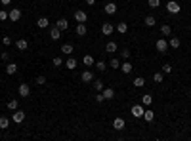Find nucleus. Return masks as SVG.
<instances>
[{"instance_id": "obj_1", "label": "nucleus", "mask_w": 191, "mask_h": 141, "mask_svg": "<svg viewBox=\"0 0 191 141\" xmlns=\"http://www.w3.org/2000/svg\"><path fill=\"white\" fill-rule=\"evenodd\" d=\"M130 113H132V116H134V118H141V116H143V113H145V107H143L141 103H138V105H134L132 109H130Z\"/></svg>"}, {"instance_id": "obj_2", "label": "nucleus", "mask_w": 191, "mask_h": 141, "mask_svg": "<svg viewBox=\"0 0 191 141\" xmlns=\"http://www.w3.org/2000/svg\"><path fill=\"white\" fill-rule=\"evenodd\" d=\"M166 10H168V14H180V10H182V6H180L176 0H170V2L166 4Z\"/></svg>"}, {"instance_id": "obj_3", "label": "nucleus", "mask_w": 191, "mask_h": 141, "mask_svg": "<svg viewBox=\"0 0 191 141\" xmlns=\"http://www.w3.org/2000/svg\"><path fill=\"white\" fill-rule=\"evenodd\" d=\"M157 52H161V53H166V50H168V42L164 40V38H159L157 40Z\"/></svg>"}, {"instance_id": "obj_4", "label": "nucleus", "mask_w": 191, "mask_h": 141, "mask_svg": "<svg viewBox=\"0 0 191 141\" xmlns=\"http://www.w3.org/2000/svg\"><path fill=\"white\" fill-rule=\"evenodd\" d=\"M14 44H15V48H17L19 52H25V50L29 48V42H27L25 38H17V40L14 42Z\"/></svg>"}, {"instance_id": "obj_5", "label": "nucleus", "mask_w": 191, "mask_h": 141, "mask_svg": "<svg viewBox=\"0 0 191 141\" xmlns=\"http://www.w3.org/2000/svg\"><path fill=\"white\" fill-rule=\"evenodd\" d=\"M75 21H78V23H86V21H88L86 12H82V10H76V12H75Z\"/></svg>"}, {"instance_id": "obj_6", "label": "nucleus", "mask_w": 191, "mask_h": 141, "mask_svg": "<svg viewBox=\"0 0 191 141\" xmlns=\"http://www.w3.org/2000/svg\"><path fill=\"white\" fill-rule=\"evenodd\" d=\"M117 10H119V8H117V4H115V2H107V4L103 6V12H105V14H109V15L117 14Z\"/></svg>"}, {"instance_id": "obj_7", "label": "nucleus", "mask_w": 191, "mask_h": 141, "mask_svg": "<svg viewBox=\"0 0 191 141\" xmlns=\"http://www.w3.org/2000/svg\"><path fill=\"white\" fill-rule=\"evenodd\" d=\"M12 120H14L15 124H21V122L25 120V113H23V111H17V109H15V113L12 114Z\"/></svg>"}, {"instance_id": "obj_8", "label": "nucleus", "mask_w": 191, "mask_h": 141, "mask_svg": "<svg viewBox=\"0 0 191 141\" xmlns=\"http://www.w3.org/2000/svg\"><path fill=\"white\" fill-rule=\"evenodd\" d=\"M113 31H115V27H113V25H111V23H109V21H105V23L102 25V32H103V35H105V36H111V35H113Z\"/></svg>"}, {"instance_id": "obj_9", "label": "nucleus", "mask_w": 191, "mask_h": 141, "mask_svg": "<svg viewBox=\"0 0 191 141\" xmlns=\"http://www.w3.org/2000/svg\"><path fill=\"white\" fill-rule=\"evenodd\" d=\"M17 92H19V97H29V93H31V88H29V84H19Z\"/></svg>"}, {"instance_id": "obj_10", "label": "nucleus", "mask_w": 191, "mask_h": 141, "mask_svg": "<svg viewBox=\"0 0 191 141\" xmlns=\"http://www.w3.org/2000/svg\"><path fill=\"white\" fill-rule=\"evenodd\" d=\"M21 17V10L19 8H12L10 10V21H19Z\"/></svg>"}, {"instance_id": "obj_11", "label": "nucleus", "mask_w": 191, "mask_h": 141, "mask_svg": "<svg viewBox=\"0 0 191 141\" xmlns=\"http://www.w3.org/2000/svg\"><path fill=\"white\" fill-rule=\"evenodd\" d=\"M80 82H94V74H92V71H84V73L80 74Z\"/></svg>"}, {"instance_id": "obj_12", "label": "nucleus", "mask_w": 191, "mask_h": 141, "mask_svg": "<svg viewBox=\"0 0 191 141\" xmlns=\"http://www.w3.org/2000/svg\"><path fill=\"white\" fill-rule=\"evenodd\" d=\"M180 44H182V42H180L178 36H170V40H168V48H172V50H178Z\"/></svg>"}, {"instance_id": "obj_13", "label": "nucleus", "mask_w": 191, "mask_h": 141, "mask_svg": "<svg viewBox=\"0 0 191 141\" xmlns=\"http://www.w3.org/2000/svg\"><path fill=\"white\" fill-rule=\"evenodd\" d=\"M132 69H134V67H132V63H128V59H124V63H120V71L124 73V74H130Z\"/></svg>"}, {"instance_id": "obj_14", "label": "nucleus", "mask_w": 191, "mask_h": 141, "mask_svg": "<svg viewBox=\"0 0 191 141\" xmlns=\"http://www.w3.org/2000/svg\"><path fill=\"white\" fill-rule=\"evenodd\" d=\"M50 38H52V40H59V38H61V31H59L58 27H52V29H50Z\"/></svg>"}, {"instance_id": "obj_15", "label": "nucleus", "mask_w": 191, "mask_h": 141, "mask_svg": "<svg viewBox=\"0 0 191 141\" xmlns=\"http://www.w3.org/2000/svg\"><path fill=\"white\" fill-rule=\"evenodd\" d=\"M55 27H58L59 31H67V29H69V21H67V19H58V23H55Z\"/></svg>"}, {"instance_id": "obj_16", "label": "nucleus", "mask_w": 191, "mask_h": 141, "mask_svg": "<svg viewBox=\"0 0 191 141\" xmlns=\"http://www.w3.org/2000/svg\"><path fill=\"white\" fill-rule=\"evenodd\" d=\"M76 65H78V61H76L75 57H69V59L65 61V67L69 69V71H75V69H76Z\"/></svg>"}, {"instance_id": "obj_17", "label": "nucleus", "mask_w": 191, "mask_h": 141, "mask_svg": "<svg viewBox=\"0 0 191 141\" xmlns=\"http://www.w3.org/2000/svg\"><path fill=\"white\" fill-rule=\"evenodd\" d=\"M75 31H76V35H78V36H86V32H88V29H86V25H84V23H78Z\"/></svg>"}, {"instance_id": "obj_18", "label": "nucleus", "mask_w": 191, "mask_h": 141, "mask_svg": "<svg viewBox=\"0 0 191 141\" xmlns=\"http://www.w3.org/2000/svg\"><path fill=\"white\" fill-rule=\"evenodd\" d=\"M119 50V46H117V42H113V40H109L107 42V46H105V52H109V53H115Z\"/></svg>"}, {"instance_id": "obj_19", "label": "nucleus", "mask_w": 191, "mask_h": 141, "mask_svg": "<svg viewBox=\"0 0 191 141\" xmlns=\"http://www.w3.org/2000/svg\"><path fill=\"white\" fill-rule=\"evenodd\" d=\"M124 120H122V118H115V120H113V128L115 130H119V132H120V130H124Z\"/></svg>"}, {"instance_id": "obj_20", "label": "nucleus", "mask_w": 191, "mask_h": 141, "mask_svg": "<svg viewBox=\"0 0 191 141\" xmlns=\"http://www.w3.org/2000/svg\"><path fill=\"white\" fill-rule=\"evenodd\" d=\"M37 25H38L40 29H46V27H50V19H48V17H38Z\"/></svg>"}, {"instance_id": "obj_21", "label": "nucleus", "mask_w": 191, "mask_h": 141, "mask_svg": "<svg viewBox=\"0 0 191 141\" xmlns=\"http://www.w3.org/2000/svg\"><path fill=\"white\" fill-rule=\"evenodd\" d=\"M141 118H143L145 122H151L153 118H155V113H153L151 109H145V113H143V116H141Z\"/></svg>"}, {"instance_id": "obj_22", "label": "nucleus", "mask_w": 191, "mask_h": 141, "mask_svg": "<svg viewBox=\"0 0 191 141\" xmlns=\"http://www.w3.org/2000/svg\"><path fill=\"white\" fill-rule=\"evenodd\" d=\"M17 73V65L15 63H8L6 65V74H15Z\"/></svg>"}, {"instance_id": "obj_23", "label": "nucleus", "mask_w": 191, "mask_h": 141, "mask_svg": "<svg viewBox=\"0 0 191 141\" xmlns=\"http://www.w3.org/2000/svg\"><path fill=\"white\" fill-rule=\"evenodd\" d=\"M103 97H105V99H113V97H115V92H113V88H103Z\"/></svg>"}, {"instance_id": "obj_24", "label": "nucleus", "mask_w": 191, "mask_h": 141, "mask_svg": "<svg viewBox=\"0 0 191 141\" xmlns=\"http://www.w3.org/2000/svg\"><path fill=\"white\" fill-rule=\"evenodd\" d=\"M132 84L136 86V88H143V86H145V78H143V77H136Z\"/></svg>"}, {"instance_id": "obj_25", "label": "nucleus", "mask_w": 191, "mask_h": 141, "mask_svg": "<svg viewBox=\"0 0 191 141\" xmlns=\"http://www.w3.org/2000/svg\"><path fill=\"white\" fill-rule=\"evenodd\" d=\"M151 103H153V97H151L149 93H145V95L141 97V105H143V107H149Z\"/></svg>"}, {"instance_id": "obj_26", "label": "nucleus", "mask_w": 191, "mask_h": 141, "mask_svg": "<svg viewBox=\"0 0 191 141\" xmlns=\"http://www.w3.org/2000/svg\"><path fill=\"white\" fill-rule=\"evenodd\" d=\"M117 31L120 32V35H124V32L128 31V25H126V21H120V23L117 25Z\"/></svg>"}, {"instance_id": "obj_27", "label": "nucleus", "mask_w": 191, "mask_h": 141, "mask_svg": "<svg viewBox=\"0 0 191 141\" xmlns=\"http://www.w3.org/2000/svg\"><path fill=\"white\" fill-rule=\"evenodd\" d=\"M161 32H163L164 36H172V27H170V25H163V27H161Z\"/></svg>"}, {"instance_id": "obj_28", "label": "nucleus", "mask_w": 191, "mask_h": 141, "mask_svg": "<svg viewBox=\"0 0 191 141\" xmlns=\"http://www.w3.org/2000/svg\"><path fill=\"white\" fill-rule=\"evenodd\" d=\"M143 21H145V25H147V27H155V23H157L155 15H147V17H145Z\"/></svg>"}, {"instance_id": "obj_29", "label": "nucleus", "mask_w": 191, "mask_h": 141, "mask_svg": "<svg viewBox=\"0 0 191 141\" xmlns=\"http://www.w3.org/2000/svg\"><path fill=\"white\" fill-rule=\"evenodd\" d=\"M61 52L65 53V56H71V53H73V44H63V46H61Z\"/></svg>"}, {"instance_id": "obj_30", "label": "nucleus", "mask_w": 191, "mask_h": 141, "mask_svg": "<svg viewBox=\"0 0 191 141\" xmlns=\"http://www.w3.org/2000/svg\"><path fill=\"white\" fill-rule=\"evenodd\" d=\"M10 126V118H6V116H0V130H6Z\"/></svg>"}, {"instance_id": "obj_31", "label": "nucleus", "mask_w": 191, "mask_h": 141, "mask_svg": "<svg viewBox=\"0 0 191 141\" xmlns=\"http://www.w3.org/2000/svg\"><path fill=\"white\" fill-rule=\"evenodd\" d=\"M82 63L86 65V67H92V65H94V57H92V56H84V57H82Z\"/></svg>"}, {"instance_id": "obj_32", "label": "nucleus", "mask_w": 191, "mask_h": 141, "mask_svg": "<svg viewBox=\"0 0 191 141\" xmlns=\"http://www.w3.org/2000/svg\"><path fill=\"white\" fill-rule=\"evenodd\" d=\"M147 4H149L151 10H157V8L161 6V0H147Z\"/></svg>"}, {"instance_id": "obj_33", "label": "nucleus", "mask_w": 191, "mask_h": 141, "mask_svg": "<svg viewBox=\"0 0 191 141\" xmlns=\"http://www.w3.org/2000/svg\"><path fill=\"white\" fill-rule=\"evenodd\" d=\"M163 78H164V73H155L153 74V80L159 84V82H163Z\"/></svg>"}, {"instance_id": "obj_34", "label": "nucleus", "mask_w": 191, "mask_h": 141, "mask_svg": "<svg viewBox=\"0 0 191 141\" xmlns=\"http://www.w3.org/2000/svg\"><path fill=\"white\" fill-rule=\"evenodd\" d=\"M8 109H10V111H15V109H17V99H10V101H8Z\"/></svg>"}, {"instance_id": "obj_35", "label": "nucleus", "mask_w": 191, "mask_h": 141, "mask_svg": "<svg viewBox=\"0 0 191 141\" xmlns=\"http://www.w3.org/2000/svg\"><path fill=\"white\" fill-rule=\"evenodd\" d=\"M10 19V12H6V10H0V21H6Z\"/></svg>"}, {"instance_id": "obj_36", "label": "nucleus", "mask_w": 191, "mask_h": 141, "mask_svg": "<svg viewBox=\"0 0 191 141\" xmlns=\"http://www.w3.org/2000/svg\"><path fill=\"white\" fill-rule=\"evenodd\" d=\"M96 69H98V71H102V73H103V71L107 69V65H105L103 61H98V63H96Z\"/></svg>"}, {"instance_id": "obj_37", "label": "nucleus", "mask_w": 191, "mask_h": 141, "mask_svg": "<svg viewBox=\"0 0 191 141\" xmlns=\"http://www.w3.org/2000/svg\"><path fill=\"white\" fill-rule=\"evenodd\" d=\"M163 73H164V74H170V73H172V65H170V63L163 65Z\"/></svg>"}, {"instance_id": "obj_38", "label": "nucleus", "mask_w": 191, "mask_h": 141, "mask_svg": "<svg viewBox=\"0 0 191 141\" xmlns=\"http://www.w3.org/2000/svg\"><path fill=\"white\" fill-rule=\"evenodd\" d=\"M2 44H4V46H12V44H14V40L10 38V36H2Z\"/></svg>"}, {"instance_id": "obj_39", "label": "nucleus", "mask_w": 191, "mask_h": 141, "mask_svg": "<svg viewBox=\"0 0 191 141\" xmlns=\"http://www.w3.org/2000/svg\"><path fill=\"white\" fill-rule=\"evenodd\" d=\"M111 69H120V61L113 57V59H111Z\"/></svg>"}, {"instance_id": "obj_40", "label": "nucleus", "mask_w": 191, "mask_h": 141, "mask_svg": "<svg viewBox=\"0 0 191 141\" xmlns=\"http://www.w3.org/2000/svg\"><path fill=\"white\" fill-rule=\"evenodd\" d=\"M94 86H96V92H103V82L102 80H96Z\"/></svg>"}, {"instance_id": "obj_41", "label": "nucleus", "mask_w": 191, "mask_h": 141, "mask_svg": "<svg viewBox=\"0 0 191 141\" xmlns=\"http://www.w3.org/2000/svg\"><path fill=\"white\" fill-rule=\"evenodd\" d=\"M52 63H54V67H61V65H63V59H61V57H54Z\"/></svg>"}, {"instance_id": "obj_42", "label": "nucleus", "mask_w": 191, "mask_h": 141, "mask_svg": "<svg viewBox=\"0 0 191 141\" xmlns=\"http://www.w3.org/2000/svg\"><path fill=\"white\" fill-rule=\"evenodd\" d=\"M38 86H44V84H46V77H42V74H40V77H37V80H35Z\"/></svg>"}, {"instance_id": "obj_43", "label": "nucleus", "mask_w": 191, "mask_h": 141, "mask_svg": "<svg viewBox=\"0 0 191 141\" xmlns=\"http://www.w3.org/2000/svg\"><path fill=\"white\" fill-rule=\"evenodd\" d=\"M96 101H98V103H103V101H105V97H103V93H102V92H98V93H96Z\"/></svg>"}, {"instance_id": "obj_44", "label": "nucleus", "mask_w": 191, "mask_h": 141, "mask_svg": "<svg viewBox=\"0 0 191 141\" xmlns=\"http://www.w3.org/2000/svg\"><path fill=\"white\" fill-rule=\"evenodd\" d=\"M120 57H122V59H128V57H130V50H126V48H124V50L120 52Z\"/></svg>"}, {"instance_id": "obj_45", "label": "nucleus", "mask_w": 191, "mask_h": 141, "mask_svg": "<svg viewBox=\"0 0 191 141\" xmlns=\"http://www.w3.org/2000/svg\"><path fill=\"white\" fill-rule=\"evenodd\" d=\"M0 59H2V61H8V59H10V53H8V52H2V53H0Z\"/></svg>"}, {"instance_id": "obj_46", "label": "nucleus", "mask_w": 191, "mask_h": 141, "mask_svg": "<svg viewBox=\"0 0 191 141\" xmlns=\"http://www.w3.org/2000/svg\"><path fill=\"white\" fill-rule=\"evenodd\" d=\"M0 2H2L4 6H10V4H12V0H0Z\"/></svg>"}, {"instance_id": "obj_47", "label": "nucleus", "mask_w": 191, "mask_h": 141, "mask_svg": "<svg viewBox=\"0 0 191 141\" xmlns=\"http://www.w3.org/2000/svg\"><path fill=\"white\" fill-rule=\"evenodd\" d=\"M86 4H90V6H94V4H96V0H86Z\"/></svg>"}, {"instance_id": "obj_48", "label": "nucleus", "mask_w": 191, "mask_h": 141, "mask_svg": "<svg viewBox=\"0 0 191 141\" xmlns=\"http://www.w3.org/2000/svg\"><path fill=\"white\" fill-rule=\"evenodd\" d=\"M0 139H2V130H0Z\"/></svg>"}]
</instances>
